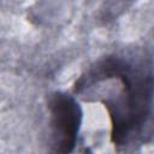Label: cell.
<instances>
[{
    "mask_svg": "<svg viewBox=\"0 0 154 154\" xmlns=\"http://www.w3.org/2000/svg\"><path fill=\"white\" fill-rule=\"evenodd\" d=\"M51 114L55 150L71 152L81 124V109L77 102L69 95L55 94L51 101Z\"/></svg>",
    "mask_w": 154,
    "mask_h": 154,
    "instance_id": "obj_1",
    "label": "cell"
}]
</instances>
